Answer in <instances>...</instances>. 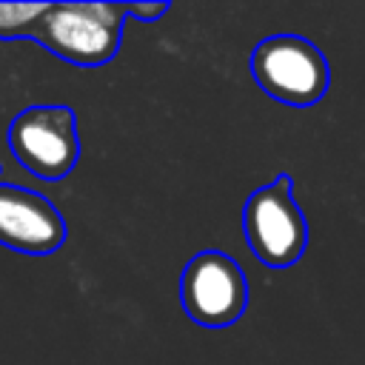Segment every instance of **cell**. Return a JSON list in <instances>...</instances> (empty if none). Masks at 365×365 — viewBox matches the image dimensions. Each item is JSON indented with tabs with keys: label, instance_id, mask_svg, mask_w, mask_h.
<instances>
[{
	"label": "cell",
	"instance_id": "cell-4",
	"mask_svg": "<svg viewBox=\"0 0 365 365\" xmlns=\"http://www.w3.org/2000/svg\"><path fill=\"white\" fill-rule=\"evenodd\" d=\"M180 299L185 314L205 328L234 325L248 302V282L237 259L208 248L200 251L180 277Z\"/></svg>",
	"mask_w": 365,
	"mask_h": 365
},
{
	"label": "cell",
	"instance_id": "cell-7",
	"mask_svg": "<svg viewBox=\"0 0 365 365\" xmlns=\"http://www.w3.org/2000/svg\"><path fill=\"white\" fill-rule=\"evenodd\" d=\"M46 3H0V31H17L29 23H37L46 14Z\"/></svg>",
	"mask_w": 365,
	"mask_h": 365
},
{
	"label": "cell",
	"instance_id": "cell-5",
	"mask_svg": "<svg viewBox=\"0 0 365 365\" xmlns=\"http://www.w3.org/2000/svg\"><path fill=\"white\" fill-rule=\"evenodd\" d=\"M14 157L34 174L57 180L68 174L80 154L74 111L66 106H34L17 114L9 128Z\"/></svg>",
	"mask_w": 365,
	"mask_h": 365
},
{
	"label": "cell",
	"instance_id": "cell-3",
	"mask_svg": "<svg viewBox=\"0 0 365 365\" xmlns=\"http://www.w3.org/2000/svg\"><path fill=\"white\" fill-rule=\"evenodd\" d=\"M125 3H60L48 6L40 40L60 57L80 66H100L120 48Z\"/></svg>",
	"mask_w": 365,
	"mask_h": 365
},
{
	"label": "cell",
	"instance_id": "cell-6",
	"mask_svg": "<svg viewBox=\"0 0 365 365\" xmlns=\"http://www.w3.org/2000/svg\"><path fill=\"white\" fill-rule=\"evenodd\" d=\"M66 240L57 208L26 188L0 185V242L23 254H51Z\"/></svg>",
	"mask_w": 365,
	"mask_h": 365
},
{
	"label": "cell",
	"instance_id": "cell-8",
	"mask_svg": "<svg viewBox=\"0 0 365 365\" xmlns=\"http://www.w3.org/2000/svg\"><path fill=\"white\" fill-rule=\"evenodd\" d=\"M168 11V3H125V14H137L143 20H157Z\"/></svg>",
	"mask_w": 365,
	"mask_h": 365
},
{
	"label": "cell",
	"instance_id": "cell-2",
	"mask_svg": "<svg viewBox=\"0 0 365 365\" xmlns=\"http://www.w3.org/2000/svg\"><path fill=\"white\" fill-rule=\"evenodd\" d=\"M291 174H279L274 182L257 188L242 208L245 242L259 262L271 268L294 265L308 245V222L291 194Z\"/></svg>",
	"mask_w": 365,
	"mask_h": 365
},
{
	"label": "cell",
	"instance_id": "cell-1",
	"mask_svg": "<svg viewBox=\"0 0 365 365\" xmlns=\"http://www.w3.org/2000/svg\"><path fill=\"white\" fill-rule=\"evenodd\" d=\"M248 66L257 86L285 106H311L325 97L331 83L325 54L299 34H271L259 40Z\"/></svg>",
	"mask_w": 365,
	"mask_h": 365
}]
</instances>
